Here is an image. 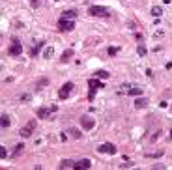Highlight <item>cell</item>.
Wrapping results in <instances>:
<instances>
[{
	"mask_svg": "<svg viewBox=\"0 0 172 170\" xmlns=\"http://www.w3.org/2000/svg\"><path fill=\"white\" fill-rule=\"evenodd\" d=\"M88 13L94 15V17H109L110 11L107 10L105 6H90L88 8Z\"/></svg>",
	"mask_w": 172,
	"mask_h": 170,
	"instance_id": "1",
	"label": "cell"
},
{
	"mask_svg": "<svg viewBox=\"0 0 172 170\" xmlns=\"http://www.w3.org/2000/svg\"><path fill=\"white\" fill-rule=\"evenodd\" d=\"M73 28H75V21L60 17V21H58V30H60V32H71Z\"/></svg>",
	"mask_w": 172,
	"mask_h": 170,
	"instance_id": "2",
	"label": "cell"
},
{
	"mask_svg": "<svg viewBox=\"0 0 172 170\" xmlns=\"http://www.w3.org/2000/svg\"><path fill=\"white\" fill-rule=\"evenodd\" d=\"M21 53H23V45L17 41V39H13V43L8 47V54H10V56H19Z\"/></svg>",
	"mask_w": 172,
	"mask_h": 170,
	"instance_id": "3",
	"label": "cell"
},
{
	"mask_svg": "<svg viewBox=\"0 0 172 170\" xmlns=\"http://www.w3.org/2000/svg\"><path fill=\"white\" fill-rule=\"evenodd\" d=\"M73 90V82H66V84L60 88V92H58V97L60 99H67V96H69V92Z\"/></svg>",
	"mask_w": 172,
	"mask_h": 170,
	"instance_id": "4",
	"label": "cell"
},
{
	"mask_svg": "<svg viewBox=\"0 0 172 170\" xmlns=\"http://www.w3.org/2000/svg\"><path fill=\"white\" fill-rule=\"evenodd\" d=\"M97 152H99V153H109V155H114V153H116V146L110 144V142H107V144H101V146H99Z\"/></svg>",
	"mask_w": 172,
	"mask_h": 170,
	"instance_id": "5",
	"label": "cell"
},
{
	"mask_svg": "<svg viewBox=\"0 0 172 170\" xmlns=\"http://www.w3.org/2000/svg\"><path fill=\"white\" fill-rule=\"evenodd\" d=\"M34 129H36V120H30V122H28V125L21 129V137L28 138V137L32 135V133H34Z\"/></svg>",
	"mask_w": 172,
	"mask_h": 170,
	"instance_id": "6",
	"label": "cell"
},
{
	"mask_svg": "<svg viewBox=\"0 0 172 170\" xmlns=\"http://www.w3.org/2000/svg\"><path fill=\"white\" fill-rule=\"evenodd\" d=\"M51 112H54V110L53 109H47V107H39V109H38V118L47 120V118H51Z\"/></svg>",
	"mask_w": 172,
	"mask_h": 170,
	"instance_id": "7",
	"label": "cell"
},
{
	"mask_svg": "<svg viewBox=\"0 0 172 170\" xmlns=\"http://www.w3.org/2000/svg\"><path fill=\"white\" fill-rule=\"evenodd\" d=\"M81 125H82V129L90 131V129H94V120H92L90 116H82L81 118Z\"/></svg>",
	"mask_w": 172,
	"mask_h": 170,
	"instance_id": "8",
	"label": "cell"
},
{
	"mask_svg": "<svg viewBox=\"0 0 172 170\" xmlns=\"http://www.w3.org/2000/svg\"><path fill=\"white\" fill-rule=\"evenodd\" d=\"M88 86H90V90H94V88H103V82L97 81V77H94V79H90V81H88Z\"/></svg>",
	"mask_w": 172,
	"mask_h": 170,
	"instance_id": "9",
	"label": "cell"
},
{
	"mask_svg": "<svg viewBox=\"0 0 172 170\" xmlns=\"http://www.w3.org/2000/svg\"><path fill=\"white\" fill-rule=\"evenodd\" d=\"M90 167H92L90 159H81V161L75 163V168H90Z\"/></svg>",
	"mask_w": 172,
	"mask_h": 170,
	"instance_id": "10",
	"label": "cell"
},
{
	"mask_svg": "<svg viewBox=\"0 0 172 170\" xmlns=\"http://www.w3.org/2000/svg\"><path fill=\"white\" fill-rule=\"evenodd\" d=\"M77 17V11H73V10H67V11H62V19H73Z\"/></svg>",
	"mask_w": 172,
	"mask_h": 170,
	"instance_id": "11",
	"label": "cell"
},
{
	"mask_svg": "<svg viewBox=\"0 0 172 170\" xmlns=\"http://www.w3.org/2000/svg\"><path fill=\"white\" fill-rule=\"evenodd\" d=\"M73 49H67V51H64V53H62V56H60V60H62V62H67V60H69V58L71 56H73Z\"/></svg>",
	"mask_w": 172,
	"mask_h": 170,
	"instance_id": "12",
	"label": "cell"
},
{
	"mask_svg": "<svg viewBox=\"0 0 172 170\" xmlns=\"http://www.w3.org/2000/svg\"><path fill=\"white\" fill-rule=\"evenodd\" d=\"M60 168H75V163L69 159H64L62 163H60Z\"/></svg>",
	"mask_w": 172,
	"mask_h": 170,
	"instance_id": "13",
	"label": "cell"
},
{
	"mask_svg": "<svg viewBox=\"0 0 172 170\" xmlns=\"http://www.w3.org/2000/svg\"><path fill=\"white\" fill-rule=\"evenodd\" d=\"M94 77H97V79H109V71L99 69V71H95V73H94Z\"/></svg>",
	"mask_w": 172,
	"mask_h": 170,
	"instance_id": "14",
	"label": "cell"
},
{
	"mask_svg": "<svg viewBox=\"0 0 172 170\" xmlns=\"http://www.w3.org/2000/svg\"><path fill=\"white\" fill-rule=\"evenodd\" d=\"M43 45H45V43L41 41V43H38V45H36V47H32V51H30V56H36V54L39 53V49H41Z\"/></svg>",
	"mask_w": 172,
	"mask_h": 170,
	"instance_id": "15",
	"label": "cell"
},
{
	"mask_svg": "<svg viewBox=\"0 0 172 170\" xmlns=\"http://www.w3.org/2000/svg\"><path fill=\"white\" fill-rule=\"evenodd\" d=\"M146 105H148V101L144 99V97H140V99H137V101H135V107H137V109H144Z\"/></svg>",
	"mask_w": 172,
	"mask_h": 170,
	"instance_id": "16",
	"label": "cell"
},
{
	"mask_svg": "<svg viewBox=\"0 0 172 170\" xmlns=\"http://www.w3.org/2000/svg\"><path fill=\"white\" fill-rule=\"evenodd\" d=\"M0 125H2V127H8V125H10V118H8L6 114H2V118H0Z\"/></svg>",
	"mask_w": 172,
	"mask_h": 170,
	"instance_id": "17",
	"label": "cell"
},
{
	"mask_svg": "<svg viewBox=\"0 0 172 170\" xmlns=\"http://www.w3.org/2000/svg\"><path fill=\"white\" fill-rule=\"evenodd\" d=\"M129 96H142V90L135 86V88H131V90H129Z\"/></svg>",
	"mask_w": 172,
	"mask_h": 170,
	"instance_id": "18",
	"label": "cell"
},
{
	"mask_svg": "<svg viewBox=\"0 0 172 170\" xmlns=\"http://www.w3.org/2000/svg\"><path fill=\"white\" fill-rule=\"evenodd\" d=\"M161 13H163V10H161L159 6H153V8H151V15H155V17H159Z\"/></svg>",
	"mask_w": 172,
	"mask_h": 170,
	"instance_id": "19",
	"label": "cell"
},
{
	"mask_svg": "<svg viewBox=\"0 0 172 170\" xmlns=\"http://www.w3.org/2000/svg\"><path fill=\"white\" fill-rule=\"evenodd\" d=\"M137 53L140 54V56H146V47H144V45H138V47H137Z\"/></svg>",
	"mask_w": 172,
	"mask_h": 170,
	"instance_id": "20",
	"label": "cell"
},
{
	"mask_svg": "<svg viewBox=\"0 0 172 170\" xmlns=\"http://www.w3.org/2000/svg\"><path fill=\"white\" fill-rule=\"evenodd\" d=\"M69 133L73 138H81V131H77V129H69Z\"/></svg>",
	"mask_w": 172,
	"mask_h": 170,
	"instance_id": "21",
	"label": "cell"
},
{
	"mask_svg": "<svg viewBox=\"0 0 172 170\" xmlns=\"http://www.w3.org/2000/svg\"><path fill=\"white\" fill-rule=\"evenodd\" d=\"M43 54H45V58H51V56H53V47L45 49V53H43Z\"/></svg>",
	"mask_w": 172,
	"mask_h": 170,
	"instance_id": "22",
	"label": "cell"
},
{
	"mask_svg": "<svg viewBox=\"0 0 172 170\" xmlns=\"http://www.w3.org/2000/svg\"><path fill=\"white\" fill-rule=\"evenodd\" d=\"M116 53H118V47H109V54L110 56H114Z\"/></svg>",
	"mask_w": 172,
	"mask_h": 170,
	"instance_id": "23",
	"label": "cell"
},
{
	"mask_svg": "<svg viewBox=\"0 0 172 170\" xmlns=\"http://www.w3.org/2000/svg\"><path fill=\"white\" fill-rule=\"evenodd\" d=\"M8 155V152H6V148H4V146H2V148H0V157H2V159H4V157H6Z\"/></svg>",
	"mask_w": 172,
	"mask_h": 170,
	"instance_id": "24",
	"label": "cell"
},
{
	"mask_svg": "<svg viewBox=\"0 0 172 170\" xmlns=\"http://www.w3.org/2000/svg\"><path fill=\"white\" fill-rule=\"evenodd\" d=\"M21 150H25V146H23V144H17V146H15V153H19Z\"/></svg>",
	"mask_w": 172,
	"mask_h": 170,
	"instance_id": "25",
	"label": "cell"
},
{
	"mask_svg": "<svg viewBox=\"0 0 172 170\" xmlns=\"http://www.w3.org/2000/svg\"><path fill=\"white\" fill-rule=\"evenodd\" d=\"M172 2V0H163V4H170Z\"/></svg>",
	"mask_w": 172,
	"mask_h": 170,
	"instance_id": "26",
	"label": "cell"
},
{
	"mask_svg": "<svg viewBox=\"0 0 172 170\" xmlns=\"http://www.w3.org/2000/svg\"><path fill=\"white\" fill-rule=\"evenodd\" d=\"M170 138H172V129H170Z\"/></svg>",
	"mask_w": 172,
	"mask_h": 170,
	"instance_id": "27",
	"label": "cell"
}]
</instances>
